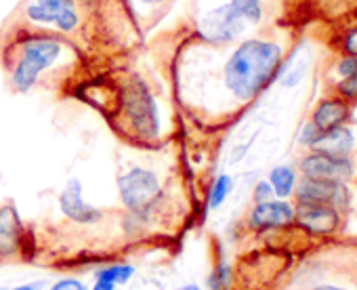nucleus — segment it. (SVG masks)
Returning <instances> with one entry per match:
<instances>
[{"label": "nucleus", "mask_w": 357, "mask_h": 290, "mask_svg": "<svg viewBox=\"0 0 357 290\" xmlns=\"http://www.w3.org/2000/svg\"><path fill=\"white\" fill-rule=\"evenodd\" d=\"M349 103L344 99H338V97H332V99H324L319 101V105L315 107L313 112V124L315 128H319L321 132L326 130H332V128H338L347 122L349 118Z\"/></svg>", "instance_id": "12"}, {"label": "nucleus", "mask_w": 357, "mask_h": 290, "mask_svg": "<svg viewBox=\"0 0 357 290\" xmlns=\"http://www.w3.org/2000/svg\"><path fill=\"white\" fill-rule=\"evenodd\" d=\"M301 173L309 179L344 181L353 175V167L347 156H330L324 152H311L301 162Z\"/></svg>", "instance_id": "7"}, {"label": "nucleus", "mask_w": 357, "mask_h": 290, "mask_svg": "<svg viewBox=\"0 0 357 290\" xmlns=\"http://www.w3.org/2000/svg\"><path fill=\"white\" fill-rule=\"evenodd\" d=\"M336 70H338V74H340L342 78H344V76L355 74V72H357V57H355V55H347V57H342V59L338 61Z\"/></svg>", "instance_id": "21"}, {"label": "nucleus", "mask_w": 357, "mask_h": 290, "mask_svg": "<svg viewBox=\"0 0 357 290\" xmlns=\"http://www.w3.org/2000/svg\"><path fill=\"white\" fill-rule=\"evenodd\" d=\"M269 185L273 190V196L280 200H286L288 196H292L294 185H296V175L290 167H275L269 173Z\"/></svg>", "instance_id": "14"}, {"label": "nucleus", "mask_w": 357, "mask_h": 290, "mask_svg": "<svg viewBox=\"0 0 357 290\" xmlns=\"http://www.w3.org/2000/svg\"><path fill=\"white\" fill-rule=\"evenodd\" d=\"M261 20L263 0H229L198 17L196 34L208 45H229Z\"/></svg>", "instance_id": "3"}, {"label": "nucleus", "mask_w": 357, "mask_h": 290, "mask_svg": "<svg viewBox=\"0 0 357 290\" xmlns=\"http://www.w3.org/2000/svg\"><path fill=\"white\" fill-rule=\"evenodd\" d=\"M252 198H255V204L273 200V190H271L269 181H259L257 188H255V192H252Z\"/></svg>", "instance_id": "20"}, {"label": "nucleus", "mask_w": 357, "mask_h": 290, "mask_svg": "<svg viewBox=\"0 0 357 290\" xmlns=\"http://www.w3.org/2000/svg\"><path fill=\"white\" fill-rule=\"evenodd\" d=\"M231 190H234V179L229 175H219L208 192V208H219L221 204H225Z\"/></svg>", "instance_id": "16"}, {"label": "nucleus", "mask_w": 357, "mask_h": 290, "mask_svg": "<svg viewBox=\"0 0 357 290\" xmlns=\"http://www.w3.org/2000/svg\"><path fill=\"white\" fill-rule=\"evenodd\" d=\"M68 53V43L57 32L36 30L20 36L11 51L5 55L7 72H9V86L13 93L26 95L30 93L45 72L55 68L63 55Z\"/></svg>", "instance_id": "2"}, {"label": "nucleus", "mask_w": 357, "mask_h": 290, "mask_svg": "<svg viewBox=\"0 0 357 290\" xmlns=\"http://www.w3.org/2000/svg\"><path fill=\"white\" fill-rule=\"evenodd\" d=\"M162 183L149 169L132 167L118 177V196L126 211L149 215L162 200Z\"/></svg>", "instance_id": "5"}, {"label": "nucleus", "mask_w": 357, "mask_h": 290, "mask_svg": "<svg viewBox=\"0 0 357 290\" xmlns=\"http://www.w3.org/2000/svg\"><path fill=\"white\" fill-rule=\"evenodd\" d=\"M311 150L324 152L330 156H349V152L353 150V132L344 126L319 132V137L311 145Z\"/></svg>", "instance_id": "13"}, {"label": "nucleus", "mask_w": 357, "mask_h": 290, "mask_svg": "<svg viewBox=\"0 0 357 290\" xmlns=\"http://www.w3.org/2000/svg\"><path fill=\"white\" fill-rule=\"evenodd\" d=\"M176 290H202L198 284H185V286H181V288H176Z\"/></svg>", "instance_id": "25"}, {"label": "nucleus", "mask_w": 357, "mask_h": 290, "mask_svg": "<svg viewBox=\"0 0 357 290\" xmlns=\"http://www.w3.org/2000/svg\"><path fill=\"white\" fill-rule=\"evenodd\" d=\"M313 290H344V288H338V286H319V288H313Z\"/></svg>", "instance_id": "26"}, {"label": "nucleus", "mask_w": 357, "mask_h": 290, "mask_svg": "<svg viewBox=\"0 0 357 290\" xmlns=\"http://www.w3.org/2000/svg\"><path fill=\"white\" fill-rule=\"evenodd\" d=\"M82 181L80 179H70L63 188V192L59 194V208L63 213L66 219L78 223V225H93L97 221H101L103 213L89 204L82 196Z\"/></svg>", "instance_id": "9"}, {"label": "nucleus", "mask_w": 357, "mask_h": 290, "mask_svg": "<svg viewBox=\"0 0 357 290\" xmlns=\"http://www.w3.org/2000/svg\"><path fill=\"white\" fill-rule=\"evenodd\" d=\"M118 107L124 124L141 141H155L160 137V112L149 84L132 74L118 93Z\"/></svg>", "instance_id": "4"}, {"label": "nucleus", "mask_w": 357, "mask_h": 290, "mask_svg": "<svg viewBox=\"0 0 357 290\" xmlns=\"http://www.w3.org/2000/svg\"><path fill=\"white\" fill-rule=\"evenodd\" d=\"M294 221V206L288 204L286 200H267V202H259L255 204V208L250 211L248 223L252 229H278V227H286Z\"/></svg>", "instance_id": "11"}, {"label": "nucleus", "mask_w": 357, "mask_h": 290, "mask_svg": "<svg viewBox=\"0 0 357 290\" xmlns=\"http://www.w3.org/2000/svg\"><path fill=\"white\" fill-rule=\"evenodd\" d=\"M26 244L24 219L13 202L0 204V259H15Z\"/></svg>", "instance_id": "6"}, {"label": "nucleus", "mask_w": 357, "mask_h": 290, "mask_svg": "<svg viewBox=\"0 0 357 290\" xmlns=\"http://www.w3.org/2000/svg\"><path fill=\"white\" fill-rule=\"evenodd\" d=\"M294 221L311 234L326 236L336 231L340 223V215L332 204H317V202H298L294 208Z\"/></svg>", "instance_id": "10"}, {"label": "nucleus", "mask_w": 357, "mask_h": 290, "mask_svg": "<svg viewBox=\"0 0 357 290\" xmlns=\"http://www.w3.org/2000/svg\"><path fill=\"white\" fill-rule=\"evenodd\" d=\"M135 275V267L130 263H114V265H107L103 269L97 271V280H107L112 282L114 286H124L130 282V277Z\"/></svg>", "instance_id": "15"}, {"label": "nucleus", "mask_w": 357, "mask_h": 290, "mask_svg": "<svg viewBox=\"0 0 357 290\" xmlns=\"http://www.w3.org/2000/svg\"><path fill=\"white\" fill-rule=\"evenodd\" d=\"M338 93L342 99H353L357 97V72L351 74V76H344L340 82H338Z\"/></svg>", "instance_id": "18"}, {"label": "nucleus", "mask_w": 357, "mask_h": 290, "mask_svg": "<svg viewBox=\"0 0 357 290\" xmlns=\"http://www.w3.org/2000/svg\"><path fill=\"white\" fill-rule=\"evenodd\" d=\"M43 288H45V280H38V282H30V284L15 286L13 290H43Z\"/></svg>", "instance_id": "23"}, {"label": "nucleus", "mask_w": 357, "mask_h": 290, "mask_svg": "<svg viewBox=\"0 0 357 290\" xmlns=\"http://www.w3.org/2000/svg\"><path fill=\"white\" fill-rule=\"evenodd\" d=\"M206 284H208L211 290H227L229 284H231V269H229V265L225 261L217 263V267L211 271Z\"/></svg>", "instance_id": "17"}, {"label": "nucleus", "mask_w": 357, "mask_h": 290, "mask_svg": "<svg viewBox=\"0 0 357 290\" xmlns=\"http://www.w3.org/2000/svg\"><path fill=\"white\" fill-rule=\"evenodd\" d=\"M130 3H137L139 7H145V9H158V7L172 3V0H130Z\"/></svg>", "instance_id": "22"}, {"label": "nucleus", "mask_w": 357, "mask_h": 290, "mask_svg": "<svg viewBox=\"0 0 357 290\" xmlns=\"http://www.w3.org/2000/svg\"><path fill=\"white\" fill-rule=\"evenodd\" d=\"M282 61L284 51L278 43L246 38L225 61L223 84L238 101H252L280 76Z\"/></svg>", "instance_id": "1"}, {"label": "nucleus", "mask_w": 357, "mask_h": 290, "mask_svg": "<svg viewBox=\"0 0 357 290\" xmlns=\"http://www.w3.org/2000/svg\"><path fill=\"white\" fill-rule=\"evenodd\" d=\"M91 290H116V286L112 282H107V280H95Z\"/></svg>", "instance_id": "24"}, {"label": "nucleus", "mask_w": 357, "mask_h": 290, "mask_svg": "<svg viewBox=\"0 0 357 290\" xmlns=\"http://www.w3.org/2000/svg\"><path fill=\"white\" fill-rule=\"evenodd\" d=\"M51 290H89V288L78 277H61L51 286Z\"/></svg>", "instance_id": "19"}, {"label": "nucleus", "mask_w": 357, "mask_h": 290, "mask_svg": "<svg viewBox=\"0 0 357 290\" xmlns=\"http://www.w3.org/2000/svg\"><path fill=\"white\" fill-rule=\"evenodd\" d=\"M298 202H317V204H332V206H344L349 204V190L342 185V181H326V179H309L303 177L301 183L294 185Z\"/></svg>", "instance_id": "8"}]
</instances>
